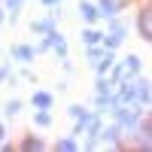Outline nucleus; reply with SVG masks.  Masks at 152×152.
I'll list each match as a JSON object with an SVG mask.
<instances>
[{
    "mask_svg": "<svg viewBox=\"0 0 152 152\" xmlns=\"http://www.w3.org/2000/svg\"><path fill=\"white\" fill-rule=\"evenodd\" d=\"M82 43H88V46L100 43V34H97V31H85V34H82Z\"/></svg>",
    "mask_w": 152,
    "mask_h": 152,
    "instance_id": "nucleus-2",
    "label": "nucleus"
},
{
    "mask_svg": "<svg viewBox=\"0 0 152 152\" xmlns=\"http://www.w3.org/2000/svg\"><path fill=\"white\" fill-rule=\"evenodd\" d=\"M128 70L137 73V70H140V61H137V58H128Z\"/></svg>",
    "mask_w": 152,
    "mask_h": 152,
    "instance_id": "nucleus-6",
    "label": "nucleus"
},
{
    "mask_svg": "<svg viewBox=\"0 0 152 152\" xmlns=\"http://www.w3.org/2000/svg\"><path fill=\"white\" fill-rule=\"evenodd\" d=\"M46 3H55V0H46Z\"/></svg>",
    "mask_w": 152,
    "mask_h": 152,
    "instance_id": "nucleus-8",
    "label": "nucleus"
},
{
    "mask_svg": "<svg viewBox=\"0 0 152 152\" xmlns=\"http://www.w3.org/2000/svg\"><path fill=\"white\" fill-rule=\"evenodd\" d=\"M110 64H113V52H110V55H107V58L97 64V70H100V73H107V70H110Z\"/></svg>",
    "mask_w": 152,
    "mask_h": 152,
    "instance_id": "nucleus-4",
    "label": "nucleus"
},
{
    "mask_svg": "<svg viewBox=\"0 0 152 152\" xmlns=\"http://www.w3.org/2000/svg\"><path fill=\"white\" fill-rule=\"evenodd\" d=\"M100 6H104V12H97V15H113V9H116V3H113V0H100Z\"/></svg>",
    "mask_w": 152,
    "mask_h": 152,
    "instance_id": "nucleus-3",
    "label": "nucleus"
},
{
    "mask_svg": "<svg viewBox=\"0 0 152 152\" xmlns=\"http://www.w3.org/2000/svg\"><path fill=\"white\" fill-rule=\"evenodd\" d=\"M34 104H40V107H46V104H49V94H37V97H34Z\"/></svg>",
    "mask_w": 152,
    "mask_h": 152,
    "instance_id": "nucleus-7",
    "label": "nucleus"
},
{
    "mask_svg": "<svg viewBox=\"0 0 152 152\" xmlns=\"http://www.w3.org/2000/svg\"><path fill=\"white\" fill-rule=\"evenodd\" d=\"M79 12H82V18H85V21H94V18H97V9H94L91 3H82Z\"/></svg>",
    "mask_w": 152,
    "mask_h": 152,
    "instance_id": "nucleus-1",
    "label": "nucleus"
},
{
    "mask_svg": "<svg viewBox=\"0 0 152 152\" xmlns=\"http://www.w3.org/2000/svg\"><path fill=\"white\" fill-rule=\"evenodd\" d=\"M18 110H21V104H18V100H12V104L6 107V116H15V113H18Z\"/></svg>",
    "mask_w": 152,
    "mask_h": 152,
    "instance_id": "nucleus-5",
    "label": "nucleus"
}]
</instances>
